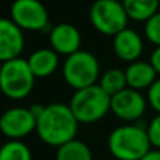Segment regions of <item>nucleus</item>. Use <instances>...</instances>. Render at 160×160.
<instances>
[{"label":"nucleus","instance_id":"3","mask_svg":"<svg viewBox=\"0 0 160 160\" xmlns=\"http://www.w3.org/2000/svg\"><path fill=\"white\" fill-rule=\"evenodd\" d=\"M75 117L80 124H93L100 121L111 111V96L97 84L76 90L69 101Z\"/></svg>","mask_w":160,"mask_h":160},{"label":"nucleus","instance_id":"2","mask_svg":"<svg viewBox=\"0 0 160 160\" xmlns=\"http://www.w3.org/2000/svg\"><path fill=\"white\" fill-rule=\"evenodd\" d=\"M107 146L117 160H141L150 150L152 143L146 127L127 124L111 131Z\"/></svg>","mask_w":160,"mask_h":160},{"label":"nucleus","instance_id":"1","mask_svg":"<svg viewBox=\"0 0 160 160\" xmlns=\"http://www.w3.org/2000/svg\"><path fill=\"white\" fill-rule=\"evenodd\" d=\"M79 124L69 104L52 102L45 105V110L37 118L35 132L44 143L59 148L76 138Z\"/></svg>","mask_w":160,"mask_h":160},{"label":"nucleus","instance_id":"20","mask_svg":"<svg viewBox=\"0 0 160 160\" xmlns=\"http://www.w3.org/2000/svg\"><path fill=\"white\" fill-rule=\"evenodd\" d=\"M146 129H148V135H149V141L152 143V146L156 148V149H160V114H158L149 122Z\"/></svg>","mask_w":160,"mask_h":160},{"label":"nucleus","instance_id":"13","mask_svg":"<svg viewBox=\"0 0 160 160\" xmlns=\"http://www.w3.org/2000/svg\"><path fill=\"white\" fill-rule=\"evenodd\" d=\"M125 75H127L128 87L139 91L149 88L158 80V78H156L158 72L155 70L153 65L150 62L143 61H135L129 63L125 69Z\"/></svg>","mask_w":160,"mask_h":160},{"label":"nucleus","instance_id":"23","mask_svg":"<svg viewBox=\"0 0 160 160\" xmlns=\"http://www.w3.org/2000/svg\"><path fill=\"white\" fill-rule=\"evenodd\" d=\"M141 160H160V149H150Z\"/></svg>","mask_w":160,"mask_h":160},{"label":"nucleus","instance_id":"15","mask_svg":"<svg viewBox=\"0 0 160 160\" xmlns=\"http://www.w3.org/2000/svg\"><path fill=\"white\" fill-rule=\"evenodd\" d=\"M129 20L146 22L159 11L160 0H122Z\"/></svg>","mask_w":160,"mask_h":160},{"label":"nucleus","instance_id":"4","mask_svg":"<svg viewBox=\"0 0 160 160\" xmlns=\"http://www.w3.org/2000/svg\"><path fill=\"white\" fill-rule=\"evenodd\" d=\"M35 76L28 66L27 59L16 58L2 62L0 87L7 98L22 100L30 96L35 84Z\"/></svg>","mask_w":160,"mask_h":160},{"label":"nucleus","instance_id":"6","mask_svg":"<svg viewBox=\"0 0 160 160\" xmlns=\"http://www.w3.org/2000/svg\"><path fill=\"white\" fill-rule=\"evenodd\" d=\"M90 22L102 35H117L128 27V13L119 0H96L88 10Z\"/></svg>","mask_w":160,"mask_h":160},{"label":"nucleus","instance_id":"18","mask_svg":"<svg viewBox=\"0 0 160 160\" xmlns=\"http://www.w3.org/2000/svg\"><path fill=\"white\" fill-rule=\"evenodd\" d=\"M0 160H32V155L24 142L7 141L0 149Z\"/></svg>","mask_w":160,"mask_h":160},{"label":"nucleus","instance_id":"10","mask_svg":"<svg viewBox=\"0 0 160 160\" xmlns=\"http://www.w3.org/2000/svg\"><path fill=\"white\" fill-rule=\"evenodd\" d=\"M24 30L11 18L0 20V61H11L20 58L25 45Z\"/></svg>","mask_w":160,"mask_h":160},{"label":"nucleus","instance_id":"22","mask_svg":"<svg viewBox=\"0 0 160 160\" xmlns=\"http://www.w3.org/2000/svg\"><path fill=\"white\" fill-rule=\"evenodd\" d=\"M150 63L153 65L158 75H160V47H156L155 51L152 52V55H150Z\"/></svg>","mask_w":160,"mask_h":160},{"label":"nucleus","instance_id":"7","mask_svg":"<svg viewBox=\"0 0 160 160\" xmlns=\"http://www.w3.org/2000/svg\"><path fill=\"white\" fill-rule=\"evenodd\" d=\"M10 18L24 31H45L49 27V14L39 0H14Z\"/></svg>","mask_w":160,"mask_h":160},{"label":"nucleus","instance_id":"14","mask_svg":"<svg viewBox=\"0 0 160 160\" xmlns=\"http://www.w3.org/2000/svg\"><path fill=\"white\" fill-rule=\"evenodd\" d=\"M28 66L35 78H48L59 66V53L52 48H41L28 56Z\"/></svg>","mask_w":160,"mask_h":160},{"label":"nucleus","instance_id":"12","mask_svg":"<svg viewBox=\"0 0 160 160\" xmlns=\"http://www.w3.org/2000/svg\"><path fill=\"white\" fill-rule=\"evenodd\" d=\"M112 49L122 62L132 63L135 61H139V56L143 52V41L136 31L127 27L125 30L119 31L117 35H114Z\"/></svg>","mask_w":160,"mask_h":160},{"label":"nucleus","instance_id":"24","mask_svg":"<svg viewBox=\"0 0 160 160\" xmlns=\"http://www.w3.org/2000/svg\"><path fill=\"white\" fill-rule=\"evenodd\" d=\"M114 160H117V159H114Z\"/></svg>","mask_w":160,"mask_h":160},{"label":"nucleus","instance_id":"21","mask_svg":"<svg viewBox=\"0 0 160 160\" xmlns=\"http://www.w3.org/2000/svg\"><path fill=\"white\" fill-rule=\"evenodd\" d=\"M148 102L156 112L160 114V79L148 88Z\"/></svg>","mask_w":160,"mask_h":160},{"label":"nucleus","instance_id":"11","mask_svg":"<svg viewBox=\"0 0 160 160\" xmlns=\"http://www.w3.org/2000/svg\"><path fill=\"white\" fill-rule=\"evenodd\" d=\"M49 45L59 55L69 56L80 51L82 34L73 24L61 22L52 27V30L49 31Z\"/></svg>","mask_w":160,"mask_h":160},{"label":"nucleus","instance_id":"8","mask_svg":"<svg viewBox=\"0 0 160 160\" xmlns=\"http://www.w3.org/2000/svg\"><path fill=\"white\" fill-rule=\"evenodd\" d=\"M0 129L8 141H21L37 129V117L31 108H8L0 118Z\"/></svg>","mask_w":160,"mask_h":160},{"label":"nucleus","instance_id":"5","mask_svg":"<svg viewBox=\"0 0 160 160\" xmlns=\"http://www.w3.org/2000/svg\"><path fill=\"white\" fill-rule=\"evenodd\" d=\"M62 76L66 84L80 90L98 83L100 63L93 53L80 49L66 56L62 66Z\"/></svg>","mask_w":160,"mask_h":160},{"label":"nucleus","instance_id":"17","mask_svg":"<svg viewBox=\"0 0 160 160\" xmlns=\"http://www.w3.org/2000/svg\"><path fill=\"white\" fill-rule=\"evenodd\" d=\"M98 86L108 96L111 97L115 96L117 93H119V91L125 90L128 87L125 70L118 69V68H112V69L105 70L98 80Z\"/></svg>","mask_w":160,"mask_h":160},{"label":"nucleus","instance_id":"9","mask_svg":"<svg viewBox=\"0 0 160 160\" xmlns=\"http://www.w3.org/2000/svg\"><path fill=\"white\" fill-rule=\"evenodd\" d=\"M112 114L125 122H136L146 111V98L139 90L127 87L111 97Z\"/></svg>","mask_w":160,"mask_h":160},{"label":"nucleus","instance_id":"19","mask_svg":"<svg viewBox=\"0 0 160 160\" xmlns=\"http://www.w3.org/2000/svg\"><path fill=\"white\" fill-rule=\"evenodd\" d=\"M145 35L156 47H160V11L145 22Z\"/></svg>","mask_w":160,"mask_h":160},{"label":"nucleus","instance_id":"16","mask_svg":"<svg viewBox=\"0 0 160 160\" xmlns=\"http://www.w3.org/2000/svg\"><path fill=\"white\" fill-rule=\"evenodd\" d=\"M56 160H93V153L84 142L75 138L56 149Z\"/></svg>","mask_w":160,"mask_h":160}]
</instances>
